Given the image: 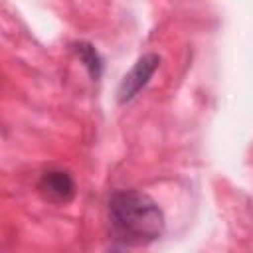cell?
<instances>
[{"label":"cell","mask_w":253,"mask_h":253,"mask_svg":"<svg viewBox=\"0 0 253 253\" xmlns=\"http://www.w3.org/2000/svg\"><path fill=\"white\" fill-rule=\"evenodd\" d=\"M40 192L55 204H65L75 194V182L65 170H47L40 178Z\"/></svg>","instance_id":"3957f363"},{"label":"cell","mask_w":253,"mask_h":253,"mask_svg":"<svg viewBox=\"0 0 253 253\" xmlns=\"http://www.w3.org/2000/svg\"><path fill=\"white\" fill-rule=\"evenodd\" d=\"M160 65V55L158 53H144L142 57L136 59V63L132 65V69L123 77L119 91H117V99L119 103H126L130 101L152 77V73L158 69Z\"/></svg>","instance_id":"7a4b0ae2"},{"label":"cell","mask_w":253,"mask_h":253,"mask_svg":"<svg viewBox=\"0 0 253 253\" xmlns=\"http://www.w3.org/2000/svg\"><path fill=\"white\" fill-rule=\"evenodd\" d=\"M109 253H123L121 249H113V251H109Z\"/></svg>","instance_id":"5b68a950"},{"label":"cell","mask_w":253,"mask_h":253,"mask_svg":"<svg viewBox=\"0 0 253 253\" xmlns=\"http://www.w3.org/2000/svg\"><path fill=\"white\" fill-rule=\"evenodd\" d=\"M109 221L119 241L126 245H146L160 237L164 213L144 192L119 190L109 200Z\"/></svg>","instance_id":"6da1fadb"},{"label":"cell","mask_w":253,"mask_h":253,"mask_svg":"<svg viewBox=\"0 0 253 253\" xmlns=\"http://www.w3.org/2000/svg\"><path fill=\"white\" fill-rule=\"evenodd\" d=\"M73 49H75L77 57L81 59V63L87 67L89 75H91L93 79H99L101 73H103V59H101L99 51H97L89 42H77V43L73 45Z\"/></svg>","instance_id":"277c9868"}]
</instances>
